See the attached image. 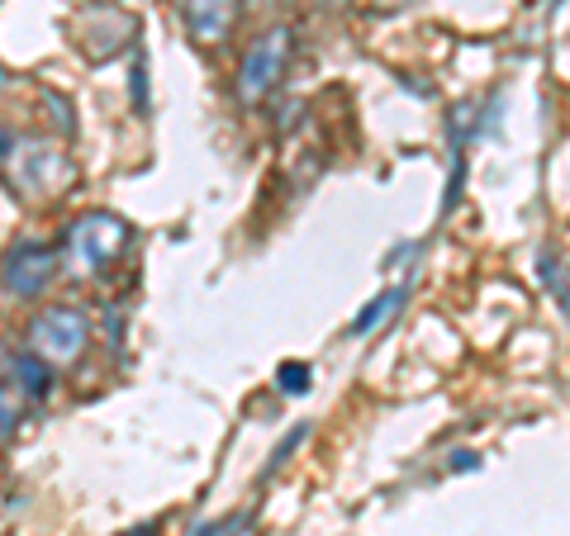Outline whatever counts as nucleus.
Listing matches in <instances>:
<instances>
[{"instance_id":"f257e3e1","label":"nucleus","mask_w":570,"mask_h":536,"mask_svg":"<svg viewBox=\"0 0 570 536\" xmlns=\"http://www.w3.org/2000/svg\"><path fill=\"white\" fill-rule=\"evenodd\" d=\"M129 238H134V228L124 224L119 214L91 209V214H81V219L67 228L62 266L71 276H100L105 266H115L124 252H129Z\"/></svg>"},{"instance_id":"f03ea898","label":"nucleus","mask_w":570,"mask_h":536,"mask_svg":"<svg viewBox=\"0 0 570 536\" xmlns=\"http://www.w3.org/2000/svg\"><path fill=\"white\" fill-rule=\"evenodd\" d=\"M6 167H10L14 190L29 195V200H52V195H62L71 181H77L71 157L52 138H14Z\"/></svg>"},{"instance_id":"7ed1b4c3","label":"nucleus","mask_w":570,"mask_h":536,"mask_svg":"<svg viewBox=\"0 0 570 536\" xmlns=\"http://www.w3.org/2000/svg\"><path fill=\"white\" fill-rule=\"evenodd\" d=\"M86 343H91V318H86L77 304H52V309L33 314V324L24 332V351H33L52 370L77 366Z\"/></svg>"},{"instance_id":"20e7f679","label":"nucleus","mask_w":570,"mask_h":536,"mask_svg":"<svg viewBox=\"0 0 570 536\" xmlns=\"http://www.w3.org/2000/svg\"><path fill=\"white\" fill-rule=\"evenodd\" d=\"M291 52H295V33L285 24H272L266 33H257L247 43V58L238 67V100L243 105H262L266 96L285 81V67H291Z\"/></svg>"},{"instance_id":"39448f33","label":"nucleus","mask_w":570,"mask_h":536,"mask_svg":"<svg viewBox=\"0 0 570 536\" xmlns=\"http://www.w3.org/2000/svg\"><path fill=\"white\" fill-rule=\"evenodd\" d=\"M62 271V252L58 247H48V242H10L6 247V257H0V285H6V295L14 299H33V295H43L52 280H58Z\"/></svg>"},{"instance_id":"423d86ee","label":"nucleus","mask_w":570,"mask_h":536,"mask_svg":"<svg viewBox=\"0 0 570 536\" xmlns=\"http://www.w3.org/2000/svg\"><path fill=\"white\" fill-rule=\"evenodd\" d=\"M181 20L200 48H219L238 24V0H181Z\"/></svg>"},{"instance_id":"0eeeda50","label":"nucleus","mask_w":570,"mask_h":536,"mask_svg":"<svg viewBox=\"0 0 570 536\" xmlns=\"http://www.w3.org/2000/svg\"><path fill=\"white\" fill-rule=\"evenodd\" d=\"M10 385L20 389L24 399H39V395H48V385H52V366H43L33 351L10 356Z\"/></svg>"},{"instance_id":"6e6552de","label":"nucleus","mask_w":570,"mask_h":536,"mask_svg":"<svg viewBox=\"0 0 570 536\" xmlns=\"http://www.w3.org/2000/svg\"><path fill=\"white\" fill-rule=\"evenodd\" d=\"M400 299H404L400 290H385V295H376V299H371V304H366V309H362V314H356V318H352V328H347V332H352V337H366V332H371V328H376V324H381V318H385L390 309H395V304H400Z\"/></svg>"},{"instance_id":"1a4fd4ad","label":"nucleus","mask_w":570,"mask_h":536,"mask_svg":"<svg viewBox=\"0 0 570 536\" xmlns=\"http://www.w3.org/2000/svg\"><path fill=\"white\" fill-rule=\"evenodd\" d=\"M24 418V395L10 380H0V441H6Z\"/></svg>"},{"instance_id":"9d476101","label":"nucleus","mask_w":570,"mask_h":536,"mask_svg":"<svg viewBox=\"0 0 570 536\" xmlns=\"http://www.w3.org/2000/svg\"><path fill=\"white\" fill-rule=\"evenodd\" d=\"M281 389H291V395H305V389H309V366H299V361L281 366Z\"/></svg>"},{"instance_id":"9b49d317","label":"nucleus","mask_w":570,"mask_h":536,"mask_svg":"<svg viewBox=\"0 0 570 536\" xmlns=\"http://www.w3.org/2000/svg\"><path fill=\"white\" fill-rule=\"evenodd\" d=\"M243 523H247V517H243V513H234V517H224V523H209V527H200L195 536H238V532H243Z\"/></svg>"},{"instance_id":"f8f14e48","label":"nucleus","mask_w":570,"mask_h":536,"mask_svg":"<svg viewBox=\"0 0 570 536\" xmlns=\"http://www.w3.org/2000/svg\"><path fill=\"white\" fill-rule=\"evenodd\" d=\"M10 148H14V133H0V167L10 162Z\"/></svg>"}]
</instances>
